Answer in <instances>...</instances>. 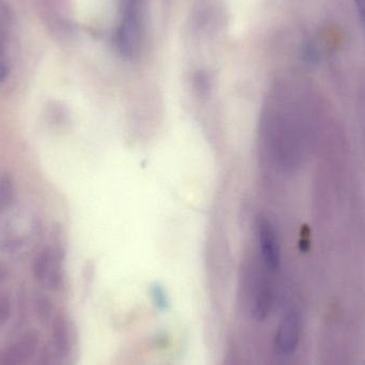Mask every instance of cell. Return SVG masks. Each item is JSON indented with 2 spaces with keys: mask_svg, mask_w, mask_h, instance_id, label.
<instances>
[{
  "mask_svg": "<svg viewBox=\"0 0 365 365\" xmlns=\"http://www.w3.org/2000/svg\"><path fill=\"white\" fill-rule=\"evenodd\" d=\"M62 259L63 253L58 247H46L43 249L36 255L32 265L34 278L48 289H59L63 279Z\"/></svg>",
  "mask_w": 365,
  "mask_h": 365,
  "instance_id": "2",
  "label": "cell"
},
{
  "mask_svg": "<svg viewBox=\"0 0 365 365\" xmlns=\"http://www.w3.org/2000/svg\"><path fill=\"white\" fill-rule=\"evenodd\" d=\"M8 269H6V266H4V264H2L1 262H0V284H2V283L6 282V279H8Z\"/></svg>",
  "mask_w": 365,
  "mask_h": 365,
  "instance_id": "14",
  "label": "cell"
},
{
  "mask_svg": "<svg viewBox=\"0 0 365 365\" xmlns=\"http://www.w3.org/2000/svg\"><path fill=\"white\" fill-rule=\"evenodd\" d=\"M40 345L36 329L24 332L14 342L0 351V365H26L36 355Z\"/></svg>",
  "mask_w": 365,
  "mask_h": 365,
  "instance_id": "3",
  "label": "cell"
},
{
  "mask_svg": "<svg viewBox=\"0 0 365 365\" xmlns=\"http://www.w3.org/2000/svg\"><path fill=\"white\" fill-rule=\"evenodd\" d=\"M36 313H38V319L41 322L45 323L48 321L51 317V313H53V306L51 302H49L48 298L46 296H40L36 299Z\"/></svg>",
  "mask_w": 365,
  "mask_h": 365,
  "instance_id": "10",
  "label": "cell"
},
{
  "mask_svg": "<svg viewBox=\"0 0 365 365\" xmlns=\"http://www.w3.org/2000/svg\"><path fill=\"white\" fill-rule=\"evenodd\" d=\"M53 343L56 353L60 357H66L71 351L70 330L63 315L58 314L53 322Z\"/></svg>",
  "mask_w": 365,
  "mask_h": 365,
  "instance_id": "6",
  "label": "cell"
},
{
  "mask_svg": "<svg viewBox=\"0 0 365 365\" xmlns=\"http://www.w3.org/2000/svg\"><path fill=\"white\" fill-rule=\"evenodd\" d=\"M255 248L259 259L272 274H276L280 269L282 259L280 240L274 223L264 215H259L255 219Z\"/></svg>",
  "mask_w": 365,
  "mask_h": 365,
  "instance_id": "1",
  "label": "cell"
},
{
  "mask_svg": "<svg viewBox=\"0 0 365 365\" xmlns=\"http://www.w3.org/2000/svg\"><path fill=\"white\" fill-rule=\"evenodd\" d=\"M302 319L296 311H289L283 317L277 330V349L284 355H291L297 349L302 339Z\"/></svg>",
  "mask_w": 365,
  "mask_h": 365,
  "instance_id": "4",
  "label": "cell"
},
{
  "mask_svg": "<svg viewBox=\"0 0 365 365\" xmlns=\"http://www.w3.org/2000/svg\"><path fill=\"white\" fill-rule=\"evenodd\" d=\"M14 199V185L10 175L0 177V215L9 210Z\"/></svg>",
  "mask_w": 365,
  "mask_h": 365,
  "instance_id": "7",
  "label": "cell"
},
{
  "mask_svg": "<svg viewBox=\"0 0 365 365\" xmlns=\"http://www.w3.org/2000/svg\"><path fill=\"white\" fill-rule=\"evenodd\" d=\"M12 312L10 298L6 294L0 292V327L9 321Z\"/></svg>",
  "mask_w": 365,
  "mask_h": 365,
  "instance_id": "12",
  "label": "cell"
},
{
  "mask_svg": "<svg viewBox=\"0 0 365 365\" xmlns=\"http://www.w3.org/2000/svg\"><path fill=\"white\" fill-rule=\"evenodd\" d=\"M137 38V23L134 13L128 11L124 16L123 23L119 30V48L122 55L130 57L135 51Z\"/></svg>",
  "mask_w": 365,
  "mask_h": 365,
  "instance_id": "5",
  "label": "cell"
},
{
  "mask_svg": "<svg viewBox=\"0 0 365 365\" xmlns=\"http://www.w3.org/2000/svg\"><path fill=\"white\" fill-rule=\"evenodd\" d=\"M354 2H355L358 12H359L360 17L365 23V0H354Z\"/></svg>",
  "mask_w": 365,
  "mask_h": 365,
  "instance_id": "13",
  "label": "cell"
},
{
  "mask_svg": "<svg viewBox=\"0 0 365 365\" xmlns=\"http://www.w3.org/2000/svg\"><path fill=\"white\" fill-rule=\"evenodd\" d=\"M152 300L156 308L160 311H166L169 308V299L165 292L164 287H160V284H154L151 287Z\"/></svg>",
  "mask_w": 365,
  "mask_h": 365,
  "instance_id": "9",
  "label": "cell"
},
{
  "mask_svg": "<svg viewBox=\"0 0 365 365\" xmlns=\"http://www.w3.org/2000/svg\"><path fill=\"white\" fill-rule=\"evenodd\" d=\"M47 117H48L49 122L51 124L59 125V124L66 122L68 113L59 105H51V106H49L48 111H47Z\"/></svg>",
  "mask_w": 365,
  "mask_h": 365,
  "instance_id": "11",
  "label": "cell"
},
{
  "mask_svg": "<svg viewBox=\"0 0 365 365\" xmlns=\"http://www.w3.org/2000/svg\"><path fill=\"white\" fill-rule=\"evenodd\" d=\"M10 12L4 0H0V53L4 51L10 26Z\"/></svg>",
  "mask_w": 365,
  "mask_h": 365,
  "instance_id": "8",
  "label": "cell"
},
{
  "mask_svg": "<svg viewBox=\"0 0 365 365\" xmlns=\"http://www.w3.org/2000/svg\"><path fill=\"white\" fill-rule=\"evenodd\" d=\"M6 74H8V71H6V66L0 62V83L6 78Z\"/></svg>",
  "mask_w": 365,
  "mask_h": 365,
  "instance_id": "15",
  "label": "cell"
}]
</instances>
